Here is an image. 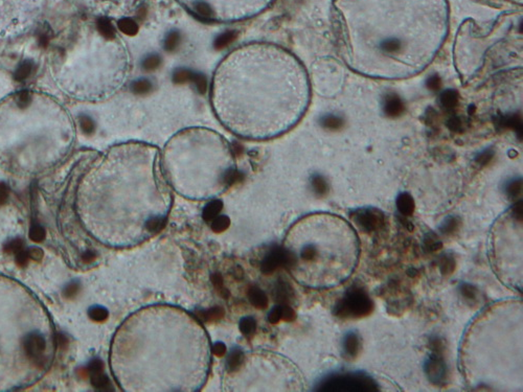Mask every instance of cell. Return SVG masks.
<instances>
[{"label": "cell", "instance_id": "1", "mask_svg": "<svg viewBox=\"0 0 523 392\" xmlns=\"http://www.w3.org/2000/svg\"><path fill=\"white\" fill-rule=\"evenodd\" d=\"M310 82L303 63L274 43L237 46L218 63L210 86L214 116L246 140H269L290 131L310 103Z\"/></svg>", "mask_w": 523, "mask_h": 392}, {"label": "cell", "instance_id": "2", "mask_svg": "<svg viewBox=\"0 0 523 392\" xmlns=\"http://www.w3.org/2000/svg\"><path fill=\"white\" fill-rule=\"evenodd\" d=\"M341 49L359 73L402 79L420 73L447 33L442 0H341Z\"/></svg>", "mask_w": 523, "mask_h": 392}, {"label": "cell", "instance_id": "3", "mask_svg": "<svg viewBox=\"0 0 523 392\" xmlns=\"http://www.w3.org/2000/svg\"><path fill=\"white\" fill-rule=\"evenodd\" d=\"M210 361L211 346L202 326L177 309H145L116 337L114 371L125 390H197Z\"/></svg>", "mask_w": 523, "mask_h": 392}, {"label": "cell", "instance_id": "4", "mask_svg": "<svg viewBox=\"0 0 523 392\" xmlns=\"http://www.w3.org/2000/svg\"><path fill=\"white\" fill-rule=\"evenodd\" d=\"M97 211L119 226L117 245L136 244L160 231L172 205L159 148L128 141L111 148L89 178Z\"/></svg>", "mask_w": 523, "mask_h": 392}, {"label": "cell", "instance_id": "5", "mask_svg": "<svg viewBox=\"0 0 523 392\" xmlns=\"http://www.w3.org/2000/svg\"><path fill=\"white\" fill-rule=\"evenodd\" d=\"M283 249L286 267L305 286H337L350 275L358 259V240L348 223L317 213L300 219L288 232Z\"/></svg>", "mask_w": 523, "mask_h": 392}, {"label": "cell", "instance_id": "6", "mask_svg": "<svg viewBox=\"0 0 523 392\" xmlns=\"http://www.w3.org/2000/svg\"><path fill=\"white\" fill-rule=\"evenodd\" d=\"M160 154L167 183L189 199L216 198L237 177L231 145L210 128L191 127L178 131Z\"/></svg>", "mask_w": 523, "mask_h": 392}, {"label": "cell", "instance_id": "7", "mask_svg": "<svg viewBox=\"0 0 523 392\" xmlns=\"http://www.w3.org/2000/svg\"><path fill=\"white\" fill-rule=\"evenodd\" d=\"M191 15L212 23H233L257 17L276 0H176Z\"/></svg>", "mask_w": 523, "mask_h": 392}, {"label": "cell", "instance_id": "8", "mask_svg": "<svg viewBox=\"0 0 523 392\" xmlns=\"http://www.w3.org/2000/svg\"><path fill=\"white\" fill-rule=\"evenodd\" d=\"M374 301L366 290L354 285L348 288L334 307V315L340 319H359L370 316Z\"/></svg>", "mask_w": 523, "mask_h": 392}, {"label": "cell", "instance_id": "9", "mask_svg": "<svg viewBox=\"0 0 523 392\" xmlns=\"http://www.w3.org/2000/svg\"><path fill=\"white\" fill-rule=\"evenodd\" d=\"M327 392H374L378 391L377 382L363 373L334 374L327 376L316 388Z\"/></svg>", "mask_w": 523, "mask_h": 392}, {"label": "cell", "instance_id": "10", "mask_svg": "<svg viewBox=\"0 0 523 392\" xmlns=\"http://www.w3.org/2000/svg\"><path fill=\"white\" fill-rule=\"evenodd\" d=\"M429 355L425 362V374L433 385H444L448 378V367L445 360V344L441 338L434 336L429 339Z\"/></svg>", "mask_w": 523, "mask_h": 392}, {"label": "cell", "instance_id": "11", "mask_svg": "<svg viewBox=\"0 0 523 392\" xmlns=\"http://www.w3.org/2000/svg\"><path fill=\"white\" fill-rule=\"evenodd\" d=\"M351 218L362 231L365 233H377L386 224L385 214L378 208H359L351 213Z\"/></svg>", "mask_w": 523, "mask_h": 392}, {"label": "cell", "instance_id": "12", "mask_svg": "<svg viewBox=\"0 0 523 392\" xmlns=\"http://www.w3.org/2000/svg\"><path fill=\"white\" fill-rule=\"evenodd\" d=\"M22 347L25 357L30 360L35 361L36 366L41 367L42 355L46 349V340L42 334L30 333L23 338Z\"/></svg>", "mask_w": 523, "mask_h": 392}, {"label": "cell", "instance_id": "13", "mask_svg": "<svg viewBox=\"0 0 523 392\" xmlns=\"http://www.w3.org/2000/svg\"><path fill=\"white\" fill-rule=\"evenodd\" d=\"M262 270L265 273H272L279 267H286V255L283 247L270 249L262 261Z\"/></svg>", "mask_w": 523, "mask_h": 392}, {"label": "cell", "instance_id": "14", "mask_svg": "<svg viewBox=\"0 0 523 392\" xmlns=\"http://www.w3.org/2000/svg\"><path fill=\"white\" fill-rule=\"evenodd\" d=\"M361 350V338L355 332H348L343 340V353L346 360L357 359Z\"/></svg>", "mask_w": 523, "mask_h": 392}, {"label": "cell", "instance_id": "15", "mask_svg": "<svg viewBox=\"0 0 523 392\" xmlns=\"http://www.w3.org/2000/svg\"><path fill=\"white\" fill-rule=\"evenodd\" d=\"M294 317L295 314L292 308L288 305H280L271 310L269 316H268V320L271 323H278L279 320L291 321L294 319Z\"/></svg>", "mask_w": 523, "mask_h": 392}, {"label": "cell", "instance_id": "16", "mask_svg": "<svg viewBox=\"0 0 523 392\" xmlns=\"http://www.w3.org/2000/svg\"><path fill=\"white\" fill-rule=\"evenodd\" d=\"M395 204H397V208L402 217H410L414 212V200L412 199L411 196L407 193L401 194L398 197Z\"/></svg>", "mask_w": 523, "mask_h": 392}, {"label": "cell", "instance_id": "17", "mask_svg": "<svg viewBox=\"0 0 523 392\" xmlns=\"http://www.w3.org/2000/svg\"><path fill=\"white\" fill-rule=\"evenodd\" d=\"M461 225V221L457 215H449L444 221L441 222L440 225V231L441 234H445L447 236L453 235L457 233Z\"/></svg>", "mask_w": 523, "mask_h": 392}, {"label": "cell", "instance_id": "18", "mask_svg": "<svg viewBox=\"0 0 523 392\" xmlns=\"http://www.w3.org/2000/svg\"><path fill=\"white\" fill-rule=\"evenodd\" d=\"M438 266L441 273L444 276L451 275L455 269H457V260L454 259V256L450 253H446L439 260Z\"/></svg>", "mask_w": 523, "mask_h": 392}, {"label": "cell", "instance_id": "19", "mask_svg": "<svg viewBox=\"0 0 523 392\" xmlns=\"http://www.w3.org/2000/svg\"><path fill=\"white\" fill-rule=\"evenodd\" d=\"M442 248V242L439 236L433 233L429 232L426 233L423 240V249L428 253H432L435 251H439L440 249Z\"/></svg>", "mask_w": 523, "mask_h": 392}, {"label": "cell", "instance_id": "20", "mask_svg": "<svg viewBox=\"0 0 523 392\" xmlns=\"http://www.w3.org/2000/svg\"><path fill=\"white\" fill-rule=\"evenodd\" d=\"M248 296H249L250 302L256 308L265 309L267 307L268 298H267L266 294L261 289L256 288V287L251 288L250 291H249V293H248Z\"/></svg>", "mask_w": 523, "mask_h": 392}, {"label": "cell", "instance_id": "21", "mask_svg": "<svg viewBox=\"0 0 523 392\" xmlns=\"http://www.w3.org/2000/svg\"><path fill=\"white\" fill-rule=\"evenodd\" d=\"M459 294L462 297V299L466 300L467 302H476L478 296V291L471 283L462 282L458 287Z\"/></svg>", "mask_w": 523, "mask_h": 392}, {"label": "cell", "instance_id": "22", "mask_svg": "<svg viewBox=\"0 0 523 392\" xmlns=\"http://www.w3.org/2000/svg\"><path fill=\"white\" fill-rule=\"evenodd\" d=\"M90 380H91V384L95 386L97 389L98 390H110V381L108 376H107L105 374H104V370L103 371H99V373H96V374H90Z\"/></svg>", "mask_w": 523, "mask_h": 392}, {"label": "cell", "instance_id": "23", "mask_svg": "<svg viewBox=\"0 0 523 392\" xmlns=\"http://www.w3.org/2000/svg\"><path fill=\"white\" fill-rule=\"evenodd\" d=\"M33 62L30 60H26L24 62H22L19 65L15 72V80L19 81V82H22V81L28 79L33 71Z\"/></svg>", "mask_w": 523, "mask_h": 392}, {"label": "cell", "instance_id": "24", "mask_svg": "<svg viewBox=\"0 0 523 392\" xmlns=\"http://www.w3.org/2000/svg\"><path fill=\"white\" fill-rule=\"evenodd\" d=\"M292 295H293V291H292L291 287L289 286V283L280 281L278 283V291L276 293V296L278 297V299H279L281 302L289 301L290 298L292 297Z\"/></svg>", "mask_w": 523, "mask_h": 392}, {"label": "cell", "instance_id": "25", "mask_svg": "<svg viewBox=\"0 0 523 392\" xmlns=\"http://www.w3.org/2000/svg\"><path fill=\"white\" fill-rule=\"evenodd\" d=\"M221 211V203L219 201H212L207 204L203 212V218L206 221H212Z\"/></svg>", "mask_w": 523, "mask_h": 392}, {"label": "cell", "instance_id": "26", "mask_svg": "<svg viewBox=\"0 0 523 392\" xmlns=\"http://www.w3.org/2000/svg\"><path fill=\"white\" fill-rule=\"evenodd\" d=\"M257 328V323L252 317H245L240 322V329L243 335L251 336Z\"/></svg>", "mask_w": 523, "mask_h": 392}, {"label": "cell", "instance_id": "27", "mask_svg": "<svg viewBox=\"0 0 523 392\" xmlns=\"http://www.w3.org/2000/svg\"><path fill=\"white\" fill-rule=\"evenodd\" d=\"M45 236H46V231L42 225L37 224V223L32 225L30 229V239L33 242L41 243L45 240Z\"/></svg>", "mask_w": 523, "mask_h": 392}, {"label": "cell", "instance_id": "28", "mask_svg": "<svg viewBox=\"0 0 523 392\" xmlns=\"http://www.w3.org/2000/svg\"><path fill=\"white\" fill-rule=\"evenodd\" d=\"M89 317L95 321H104L108 317V310L102 307H93L89 310Z\"/></svg>", "mask_w": 523, "mask_h": 392}, {"label": "cell", "instance_id": "29", "mask_svg": "<svg viewBox=\"0 0 523 392\" xmlns=\"http://www.w3.org/2000/svg\"><path fill=\"white\" fill-rule=\"evenodd\" d=\"M229 225V220L226 217H216L212 221V228L214 232H222Z\"/></svg>", "mask_w": 523, "mask_h": 392}, {"label": "cell", "instance_id": "30", "mask_svg": "<svg viewBox=\"0 0 523 392\" xmlns=\"http://www.w3.org/2000/svg\"><path fill=\"white\" fill-rule=\"evenodd\" d=\"M79 292H80V283L77 281H71L64 288L63 294L66 299H72L79 294Z\"/></svg>", "mask_w": 523, "mask_h": 392}, {"label": "cell", "instance_id": "31", "mask_svg": "<svg viewBox=\"0 0 523 392\" xmlns=\"http://www.w3.org/2000/svg\"><path fill=\"white\" fill-rule=\"evenodd\" d=\"M4 249H5L6 252H11V253H15L16 254L18 251H20V250L23 249V241H22V239H20V238L12 240L9 243H6Z\"/></svg>", "mask_w": 523, "mask_h": 392}, {"label": "cell", "instance_id": "32", "mask_svg": "<svg viewBox=\"0 0 523 392\" xmlns=\"http://www.w3.org/2000/svg\"><path fill=\"white\" fill-rule=\"evenodd\" d=\"M507 193L511 198H517L521 194V181L514 180L511 181V183H508L507 187Z\"/></svg>", "mask_w": 523, "mask_h": 392}, {"label": "cell", "instance_id": "33", "mask_svg": "<svg viewBox=\"0 0 523 392\" xmlns=\"http://www.w3.org/2000/svg\"><path fill=\"white\" fill-rule=\"evenodd\" d=\"M313 186L318 195H325L327 193V186L326 181L321 177H318V176L313 179Z\"/></svg>", "mask_w": 523, "mask_h": 392}, {"label": "cell", "instance_id": "34", "mask_svg": "<svg viewBox=\"0 0 523 392\" xmlns=\"http://www.w3.org/2000/svg\"><path fill=\"white\" fill-rule=\"evenodd\" d=\"M29 261H30V256H29L28 250H24L23 248L16 253V262L19 267H25L26 265H28Z\"/></svg>", "mask_w": 523, "mask_h": 392}, {"label": "cell", "instance_id": "35", "mask_svg": "<svg viewBox=\"0 0 523 392\" xmlns=\"http://www.w3.org/2000/svg\"><path fill=\"white\" fill-rule=\"evenodd\" d=\"M31 102H32V97L30 96V93L28 91H22L18 94L17 104L19 105V107L24 108L25 106L30 105Z\"/></svg>", "mask_w": 523, "mask_h": 392}, {"label": "cell", "instance_id": "36", "mask_svg": "<svg viewBox=\"0 0 523 392\" xmlns=\"http://www.w3.org/2000/svg\"><path fill=\"white\" fill-rule=\"evenodd\" d=\"M87 370H88L90 374L99 373V371L104 370V364L99 359H95V360H92L89 363L88 368H87Z\"/></svg>", "mask_w": 523, "mask_h": 392}, {"label": "cell", "instance_id": "37", "mask_svg": "<svg viewBox=\"0 0 523 392\" xmlns=\"http://www.w3.org/2000/svg\"><path fill=\"white\" fill-rule=\"evenodd\" d=\"M9 196L10 191L8 185H6L4 182H0V205H3L8 202Z\"/></svg>", "mask_w": 523, "mask_h": 392}, {"label": "cell", "instance_id": "38", "mask_svg": "<svg viewBox=\"0 0 523 392\" xmlns=\"http://www.w3.org/2000/svg\"><path fill=\"white\" fill-rule=\"evenodd\" d=\"M29 252V256H30V260H35V261H40L42 260L43 258V251L40 248L38 247H32L28 250Z\"/></svg>", "mask_w": 523, "mask_h": 392}, {"label": "cell", "instance_id": "39", "mask_svg": "<svg viewBox=\"0 0 523 392\" xmlns=\"http://www.w3.org/2000/svg\"><path fill=\"white\" fill-rule=\"evenodd\" d=\"M80 124H81L82 129L85 132H90L92 130V123L88 117H82L80 120Z\"/></svg>", "mask_w": 523, "mask_h": 392}, {"label": "cell", "instance_id": "40", "mask_svg": "<svg viewBox=\"0 0 523 392\" xmlns=\"http://www.w3.org/2000/svg\"><path fill=\"white\" fill-rule=\"evenodd\" d=\"M57 342H58L59 347L65 348L67 346V338L63 334H58L57 335Z\"/></svg>", "mask_w": 523, "mask_h": 392}, {"label": "cell", "instance_id": "41", "mask_svg": "<svg viewBox=\"0 0 523 392\" xmlns=\"http://www.w3.org/2000/svg\"><path fill=\"white\" fill-rule=\"evenodd\" d=\"M387 107L390 108L392 113H395V112L398 111V110H397V108H398V109H400V108H401V107H400V104L397 102V100H394V99L391 100V103L388 104Z\"/></svg>", "mask_w": 523, "mask_h": 392}, {"label": "cell", "instance_id": "42", "mask_svg": "<svg viewBox=\"0 0 523 392\" xmlns=\"http://www.w3.org/2000/svg\"><path fill=\"white\" fill-rule=\"evenodd\" d=\"M225 350H226V349H225V346L223 345L222 343H218L217 345L214 346V348H213L214 353H217L218 355H223V354L225 353Z\"/></svg>", "mask_w": 523, "mask_h": 392}, {"label": "cell", "instance_id": "43", "mask_svg": "<svg viewBox=\"0 0 523 392\" xmlns=\"http://www.w3.org/2000/svg\"><path fill=\"white\" fill-rule=\"evenodd\" d=\"M95 253L91 252V251H87L84 255H83V261H91L93 259H95Z\"/></svg>", "mask_w": 523, "mask_h": 392}]
</instances>
